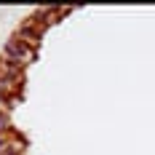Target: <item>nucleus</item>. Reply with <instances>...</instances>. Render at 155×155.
<instances>
[{
  "mask_svg": "<svg viewBox=\"0 0 155 155\" xmlns=\"http://www.w3.org/2000/svg\"><path fill=\"white\" fill-rule=\"evenodd\" d=\"M35 56H38V48L30 46V43H24V40H19V38H11V40L5 43V48H3V54H0V59L19 64L21 70H24L27 64L35 62Z\"/></svg>",
  "mask_w": 155,
  "mask_h": 155,
  "instance_id": "obj_1",
  "label": "nucleus"
}]
</instances>
